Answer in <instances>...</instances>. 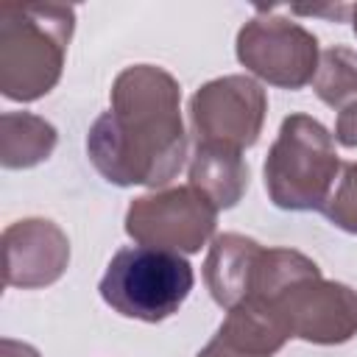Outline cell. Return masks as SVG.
<instances>
[{"instance_id":"cell-15","label":"cell","mask_w":357,"mask_h":357,"mask_svg":"<svg viewBox=\"0 0 357 357\" xmlns=\"http://www.w3.org/2000/svg\"><path fill=\"white\" fill-rule=\"evenodd\" d=\"M335 139L343 148H357V100L340 109L337 123H335Z\"/></svg>"},{"instance_id":"cell-3","label":"cell","mask_w":357,"mask_h":357,"mask_svg":"<svg viewBox=\"0 0 357 357\" xmlns=\"http://www.w3.org/2000/svg\"><path fill=\"white\" fill-rule=\"evenodd\" d=\"M335 139L310 114H290L265 156V190L273 206L287 212L324 209L340 173Z\"/></svg>"},{"instance_id":"cell-18","label":"cell","mask_w":357,"mask_h":357,"mask_svg":"<svg viewBox=\"0 0 357 357\" xmlns=\"http://www.w3.org/2000/svg\"><path fill=\"white\" fill-rule=\"evenodd\" d=\"M349 14H351V28H354V33H357V3L351 6V11H349Z\"/></svg>"},{"instance_id":"cell-5","label":"cell","mask_w":357,"mask_h":357,"mask_svg":"<svg viewBox=\"0 0 357 357\" xmlns=\"http://www.w3.org/2000/svg\"><path fill=\"white\" fill-rule=\"evenodd\" d=\"M259 304L268 307L287 337L315 346H340L357 335V290L324 279L321 273L301 276Z\"/></svg>"},{"instance_id":"cell-9","label":"cell","mask_w":357,"mask_h":357,"mask_svg":"<svg viewBox=\"0 0 357 357\" xmlns=\"http://www.w3.org/2000/svg\"><path fill=\"white\" fill-rule=\"evenodd\" d=\"M6 284L36 290L59 282L70 265V240L47 218H25L3 231Z\"/></svg>"},{"instance_id":"cell-14","label":"cell","mask_w":357,"mask_h":357,"mask_svg":"<svg viewBox=\"0 0 357 357\" xmlns=\"http://www.w3.org/2000/svg\"><path fill=\"white\" fill-rule=\"evenodd\" d=\"M321 212L332 226L349 234H357V162H349L340 167L337 184Z\"/></svg>"},{"instance_id":"cell-13","label":"cell","mask_w":357,"mask_h":357,"mask_svg":"<svg viewBox=\"0 0 357 357\" xmlns=\"http://www.w3.org/2000/svg\"><path fill=\"white\" fill-rule=\"evenodd\" d=\"M312 89L321 103L332 109H346L357 100V50L346 45H332L318 59V73Z\"/></svg>"},{"instance_id":"cell-16","label":"cell","mask_w":357,"mask_h":357,"mask_svg":"<svg viewBox=\"0 0 357 357\" xmlns=\"http://www.w3.org/2000/svg\"><path fill=\"white\" fill-rule=\"evenodd\" d=\"M195 357H262V354H254V351H248V349H240V346H234L231 340H226V337H220V335L215 332V337H212Z\"/></svg>"},{"instance_id":"cell-1","label":"cell","mask_w":357,"mask_h":357,"mask_svg":"<svg viewBox=\"0 0 357 357\" xmlns=\"http://www.w3.org/2000/svg\"><path fill=\"white\" fill-rule=\"evenodd\" d=\"M103 112L86 134V156L117 187H165L187 156L181 123V86L156 64L126 67Z\"/></svg>"},{"instance_id":"cell-8","label":"cell","mask_w":357,"mask_h":357,"mask_svg":"<svg viewBox=\"0 0 357 357\" xmlns=\"http://www.w3.org/2000/svg\"><path fill=\"white\" fill-rule=\"evenodd\" d=\"M268 114L265 89L248 75H223L201 84L190 98V123L195 142L254 148Z\"/></svg>"},{"instance_id":"cell-2","label":"cell","mask_w":357,"mask_h":357,"mask_svg":"<svg viewBox=\"0 0 357 357\" xmlns=\"http://www.w3.org/2000/svg\"><path fill=\"white\" fill-rule=\"evenodd\" d=\"M75 8L64 3H8L0 8V92L14 103L45 98L61 78Z\"/></svg>"},{"instance_id":"cell-17","label":"cell","mask_w":357,"mask_h":357,"mask_svg":"<svg viewBox=\"0 0 357 357\" xmlns=\"http://www.w3.org/2000/svg\"><path fill=\"white\" fill-rule=\"evenodd\" d=\"M0 357H42V354H39L33 346H28V343L3 337V340H0Z\"/></svg>"},{"instance_id":"cell-10","label":"cell","mask_w":357,"mask_h":357,"mask_svg":"<svg viewBox=\"0 0 357 357\" xmlns=\"http://www.w3.org/2000/svg\"><path fill=\"white\" fill-rule=\"evenodd\" d=\"M262 254L265 245L237 231H226L212 240L204 259V282L220 307L231 310L251 298Z\"/></svg>"},{"instance_id":"cell-7","label":"cell","mask_w":357,"mask_h":357,"mask_svg":"<svg viewBox=\"0 0 357 357\" xmlns=\"http://www.w3.org/2000/svg\"><path fill=\"white\" fill-rule=\"evenodd\" d=\"M218 226L215 204L195 187H170L139 195L126 209V234L137 245L195 254Z\"/></svg>"},{"instance_id":"cell-11","label":"cell","mask_w":357,"mask_h":357,"mask_svg":"<svg viewBox=\"0 0 357 357\" xmlns=\"http://www.w3.org/2000/svg\"><path fill=\"white\" fill-rule=\"evenodd\" d=\"M187 173H190V187L204 192L218 212L237 206L251 178L243 151L226 145H209V142H195Z\"/></svg>"},{"instance_id":"cell-12","label":"cell","mask_w":357,"mask_h":357,"mask_svg":"<svg viewBox=\"0 0 357 357\" xmlns=\"http://www.w3.org/2000/svg\"><path fill=\"white\" fill-rule=\"evenodd\" d=\"M59 142V131L39 114L3 112L0 117V165L6 170H25L45 162Z\"/></svg>"},{"instance_id":"cell-4","label":"cell","mask_w":357,"mask_h":357,"mask_svg":"<svg viewBox=\"0 0 357 357\" xmlns=\"http://www.w3.org/2000/svg\"><path fill=\"white\" fill-rule=\"evenodd\" d=\"M195 273L184 254L134 245L120 248L98 290L100 298L123 318L159 324L178 312L192 290Z\"/></svg>"},{"instance_id":"cell-6","label":"cell","mask_w":357,"mask_h":357,"mask_svg":"<svg viewBox=\"0 0 357 357\" xmlns=\"http://www.w3.org/2000/svg\"><path fill=\"white\" fill-rule=\"evenodd\" d=\"M237 61L279 89H301L318 73V39L304 25L273 11L254 14L237 31Z\"/></svg>"}]
</instances>
